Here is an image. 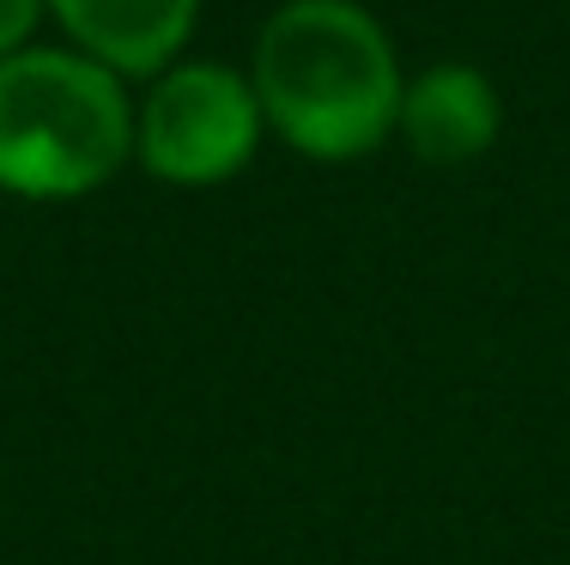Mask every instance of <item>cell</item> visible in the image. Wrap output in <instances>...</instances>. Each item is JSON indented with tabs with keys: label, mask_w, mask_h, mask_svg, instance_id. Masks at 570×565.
Here are the masks:
<instances>
[{
	"label": "cell",
	"mask_w": 570,
	"mask_h": 565,
	"mask_svg": "<svg viewBox=\"0 0 570 565\" xmlns=\"http://www.w3.org/2000/svg\"><path fill=\"white\" fill-rule=\"evenodd\" d=\"M43 12L67 49L110 67L128 86L183 61L200 25V0H43Z\"/></svg>",
	"instance_id": "5b68a950"
},
{
	"label": "cell",
	"mask_w": 570,
	"mask_h": 565,
	"mask_svg": "<svg viewBox=\"0 0 570 565\" xmlns=\"http://www.w3.org/2000/svg\"><path fill=\"white\" fill-rule=\"evenodd\" d=\"M267 140L249 74L225 61H170L134 98V165L165 188H225Z\"/></svg>",
	"instance_id": "3957f363"
},
{
	"label": "cell",
	"mask_w": 570,
	"mask_h": 565,
	"mask_svg": "<svg viewBox=\"0 0 570 565\" xmlns=\"http://www.w3.org/2000/svg\"><path fill=\"white\" fill-rule=\"evenodd\" d=\"M134 165V86L67 43L0 56V195L61 207Z\"/></svg>",
	"instance_id": "7a4b0ae2"
},
{
	"label": "cell",
	"mask_w": 570,
	"mask_h": 565,
	"mask_svg": "<svg viewBox=\"0 0 570 565\" xmlns=\"http://www.w3.org/2000/svg\"><path fill=\"white\" fill-rule=\"evenodd\" d=\"M504 134V98L473 61H431L406 74L395 140L431 171H468Z\"/></svg>",
	"instance_id": "277c9868"
},
{
	"label": "cell",
	"mask_w": 570,
	"mask_h": 565,
	"mask_svg": "<svg viewBox=\"0 0 570 565\" xmlns=\"http://www.w3.org/2000/svg\"><path fill=\"white\" fill-rule=\"evenodd\" d=\"M43 0H0V56H12V49L37 43V31H43Z\"/></svg>",
	"instance_id": "8992f818"
},
{
	"label": "cell",
	"mask_w": 570,
	"mask_h": 565,
	"mask_svg": "<svg viewBox=\"0 0 570 565\" xmlns=\"http://www.w3.org/2000/svg\"><path fill=\"white\" fill-rule=\"evenodd\" d=\"M243 74L267 134L309 165H358L395 140L406 67L364 0H279Z\"/></svg>",
	"instance_id": "6da1fadb"
}]
</instances>
